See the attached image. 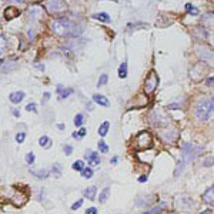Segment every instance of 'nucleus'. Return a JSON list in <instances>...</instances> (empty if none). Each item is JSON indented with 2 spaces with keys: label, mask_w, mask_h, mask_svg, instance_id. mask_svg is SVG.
I'll return each mask as SVG.
<instances>
[{
  "label": "nucleus",
  "mask_w": 214,
  "mask_h": 214,
  "mask_svg": "<svg viewBox=\"0 0 214 214\" xmlns=\"http://www.w3.org/2000/svg\"><path fill=\"white\" fill-rule=\"evenodd\" d=\"M50 29L56 36L59 37H74L81 33V29H79L77 24L67 19H56L50 23Z\"/></svg>",
  "instance_id": "f257e3e1"
},
{
  "label": "nucleus",
  "mask_w": 214,
  "mask_h": 214,
  "mask_svg": "<svg viewBox=\"0 0 214 214\" xmlns=\"http://www.w3.org/2000/svg\"><path fill=\"white\" fill-rule=\"evenodd\" d=\"M181 150H183V153H181V160L178 161V166L176 167V171H174L176 177H178V173L183 171L184 166H187L188 163H191V161L196 158V156H197L198 151L201 150V147H196V146L191 143H183Z\"/></svg>",
  "instance_id": "f03ea898"
},
{
  "label": "nucleus",
  "mask_w": 214,
  "mask_h": 214,
  "mask_svg": "<svg viewBox=\"0 0 214 214\" xmlns=\"http://www.w3.org/2000/svg\"><path fill=\"white\" fill-rule=\"evenodd\" d=\"M196 53L200 57V60L206 63L207 66L214 67V49L207 44H198L196 47Z\"/></svg>",
  "instance_id": "7ed1b4c3"
},
{
  "label": "nucleus",
  "mask_w": 214,
  "mask_h": 214,
  "mask_svg": "<svg viewBox=\"0 0 214 214\" xmlns=\"http://www.w3.org/2000/svg\"><path fill=\"white\" fill-rule=\"evenodd\" d=\"M174 207L177 208L178 211L190 213V211H193L194 208L197 207V204L191 197L181 194V196H176V198H174Z\"/></svg>",
  "instance_id": "20e7f679"
},
{
  "label": "nucleus",
  "mask_w": 214,
  "mask_h": 214,
  "mask_svg": "<svg viewBox=\"0 0 214 214\" xmlns=\"http://www.w3.org/2000/svg\"><path fill=\"white\" fill-rule=\"evenodd\" d=\"M194 116H196V119H198L200 121H208L211 119L210 117V107H208L207 99L200 101V103L196 106V109H194Z\"/></svg>",
  "instance_id": "39448f33"
},
{
  "label": "nucleus",
  "mask_w": 214,
  "mask_h": 214,
  "mask_svg": "<svg viewBox=\"0 0 214 214\" xmlns=\"http://www.w3.org/2000/svg\"><path fill=\"white\" fill-rule=\"evenodd\" d=\"M136 147L139 150H147L153 146V137H151V134L148 131H140L137 134V137H136Z\"/></svg>",
  "instance_id": "423d86ee"
},
{
  "label": "nucleus",
  "mask_w": 214,
  "mask_h": 214,
  "mask_svg": "<svg viewBox=\"0 0 214 214\" xmlns=\"http://www.w3.org/2000/svg\"><path fill=\"white\" fill-rule=\"evenodd\" d=\"M46 9L51 14H60L67 10V4L64 0H47Z\"/></svg>",
  "instance_id": "0eeeda50"
},
{
  "label": "nucleus",
  "mask_w": 214,
  "mask_h": 214,
  "mask_svg": "<svg viewBox=\"0 0 214 214\" xmlns=\"http://www.w3.org/2000/svg\"><path fill=\"white\" fill-rule=\"evenodd\" d=\"M150 121L156 127H163L168 124V117H166L161 110H153L150 113Z\"/></svg>",
  "instance_id": "6e6552de"
},
{
  "label": "nucleus",
  "mask_w": 214,
  "mask_h": 214,
  "mask_svg": "<svg viewBox=\"0 0 214 214\" xmlns=\"http://www.w3.org/2000/svg\"><path fill=\"white\" fill-rule=\"evenodd\" d=\"M157 84H158V77L156 74V71H150V74L144 80V91L147 94H151L157 89Z\"/></svg>",
  "instance_id": "1a4fd4ad"
},
{
  "label": "nucleus",
  "mask_w": 214,
  "mask_h": 214,
  "mask_svg": "<svg viewBox=\"0 0 214 214\" xmlns=\"http://www.w3.org/2000/svg\"><path fill=\"white\" fill-rule=\"evenodd\" d=\"M160 136L166 143H174V141L177 140V130H161L160 131Z\"/></svg>",
  "instance_id": "9d476101"
},
{
  "label": "nucleus",
  "mask_w": 214,
  "mask_h": 214,
  "mask_svg": "<svg viewBox=\"0 0 214 214\" xmlns=\"http://www.w3.org/2000/svg\"><path fill=\"white\" fill-rule=\"evenodd\" d=\"M84 158L89 161V164H90V166H97V164H100V161H101L99 153H96V151H86Z\"/></svg>",
  "instance_id": "9b49d317"
},
{
  "label": "nucleus",
  "mask_w": 214,
  "mask_h": 214,
  "mask_svg": "<svg viewBox=\"0 0 214 214\" xmlns=\"http://www.w3.org/2000/svg\"><path fill=\"white\" fill-rule=\"evenodd\" d=\"M203 201L214 207V184L211 186L210 188H207V191L203 194Z\"/></svg>",
  "instance_id": "f8f14e48"
},
{
  "label": "nucleus",
  "mask_w": 214,
  "mask_h": 214,
  "mask_svg": "<svg viewBox=\"0 0 214 214\" xmlns=\"http://www.w3.org/2000/svg\"><path fill=\"white\" fill-rule=\"evenodd\" d=\"M93 101L96 104L103 106V107H109V106H110V101L107 100V97L103 96V94H94V96H93Z\"/></svg>",
  "instance_id": "ddd939ff"
},
{
  "label": "nucleus",
  "mask_w": 214,
  "mask_h": 214,
  "mask_svg": "<svg viewBox=\"0 0 214 214\" xmlns=\"http://www.w3.org/2000/svg\"><path fill=\"white\" fill-rule=\"evenodd\" d=\"M16 16H20V12H19V9H16V7L13 6H9L4 10V17H6L7 20H10V19H13V17Z\"/></svg>",
  "instance_id": "4468645a"
},
{
  "label": "nucleus",
  "mask_w": 214,
  "mask_h": 214,
  "mask_svg": "<svg viewBox=\"0 0 214 214\" xmlns=\"http://www.w3.org/2000/svg\"><path fill=\"white\" fill-rule=\"evenodd\" d=\"M24 201H26V194H23V193H16L13 196V198H12V203H13L14 206H17V207L23 206Z\"/></svg>",
  "instance_id": "2eb2a0df"
},
{
  "label": "nucleus",
  "mask_w": 214,
  "mask_h": 214,
  "mask_svg": "<svg viewBox=\"0 0 214 214\" xmlns=\"http://www.w3.org/2000/svg\"><path fill=\"white\" fill-rule=\"evenodd\" d=\"M166 207H167V203L161 201V203H158L157 206H154L151 210L146 211V213H141V214H158V213H161L163 210H166Z\"/></svg>",
  "instance_id": "dca6fc26"
},
{
  "label": "nucleus",
  "mask_w": 214,
  "mask_h": 214,
  "mask_svg": "<svg viewBox=\"0 0 214 214\" xmlns=\"http://www.w3.org/2000/svg\"><path fill=\"white\" fill-rule=\"evenodd\" d=\"M96 194H97V187L96 186H91V187H87L86 190L83 191V196L89 200H94L96 198Z\"/></svg>",
  "instance_id": "f3484780"
},
{
  "label": "nucleus",
  "mask_w": 214,
  "mask_h": 214,
  "mask_svg": "<svg viewBox=\"0 0 214 214\" xmlns=\"http://www.w3.org/2000/svg\"><path fill=\"white\" fill-rule=\"evenodd\" d=\"M9 99H10L12 103L17 104V103H20V101L24 99V93H23V91H14V93H12L10 96H9Z\"/></svg>",
  "instance_id": "a211bd4d"
},
{
  "label": "nucleus",
  "mask_w": 214,
  "mask_h": 214,
  "mask_svg": "<svg viewBox=\"0 0 214 214\" xmlns=\"http://www.w3.org/2000/svg\"><path fill=\"white\" fill-rule=\"evenodd\" d=\"M93 19H96V20H100V22H104V23H110V16L107 13H104V12H101V13H94L93 16Z\"/></svg>",
  "instance_id": "6ab92c4d"
},
{
  "label": "nucleus",
  "mask_w": 214,
  "mask_h": 214,
  "mask_svg": "<svg viewBox=\"0 0 214 214\" xmlns=\"http://www.w3.org/2000/svg\"><path fill=\"white\" fill-rule=\"evenodd\" d=\"M30 14L34 17V19H39V17H41L43 16V9L41 7H39V6H33V7H30Z\"/></svg>",
  "instance_id": "aec40b11"
},
{
  "label": "nucleus",
  "mask_w": 214,
  "mask_h": 214,
  "mask_svg": "<svg viewBox=\"0 0 214 214\" xmlns=\"http://www.w3.org/2000/svg\"><path fill=\"white\" fill-rule=\"evenodd\" d=\"M39 144H40L43 148H50L51 147V140L47 136H41L40 139H39Z\"/></svg>",
  "instance_id": "412c9836"
},
{
  "label": "nucleus",
  "mask_w": 214,
  "mask_h": 214,
  "mask_svg": "<svg viewBox=\"0 0 214 214\" xmlns=\"http://www.w3.org/2000/svg\"><path fill=\"white\" fill-rule=\"evenodd\" d=\"M119 77L120 79H126L127 77V61H123L119 67Z\"/></svg>",
  "instance_id": "4be33fe9"
},
{
  "label": "nucleus",
  "mask_w": 214,
  "mask_h": 214,
  "mask_svg": "<svg viewBox=\"0 0 214 214\" xmlns=\"http://www.w3.org/2000/svg\"><path fill=\"white\" fill-rule=\"evenodd\" d=\"M154 200H156V197H154V196H148V197H144L143 201L137 200V201H136V204H137V206H140V207H144V206H148L150 203H153Z\"/></svg>",
  "instance_id": "5701e85b"
},
{
  "label": "nucleus",
  "mask_w": 214,
  "mask_h": 214,
  "mask_svg": "<svg viewBox=\"0 0 214 214\" xmlns=\"http://www.w3.org/2000/svg\"><path fill=\"white\" fill-rule=\"evenodd\" d=\"M109 129H110V123H109V121H104V123H101V126L99 127V134H100L101 137H104V136L109 133Z\"/></svg>",
  "instance_id": "b1692460"
},
{
  "label": "nucleus",
  "mask_w": 214,
  "mask_h": 214,
  "mask_svg": "<svg viewBox=\"0 0 214 214\" xmlns=\"http://www.w3.org/2000/svg\"><path fill=\"white\" fill-rule=\"evenodd\" d=\"M109 196H110V187H106V188H104V190L100 193L99 201H100V203H106L107 198H109Z\"/></svg>",
  "instance_id": "393cba45"
},
{
  "label": "nucleus",
  "mask_w": 214,
  "mask_h": 214,
  "mask_svg": "<svg viewBox=\"0 0 214 214\" xmlns=\"http://www.w3.org/2000/svg\"><path fill=\"white\" fill-rule=\"evenodd\" d=\"M30 171H32V174H34L37 178H47V177H49V171H47V170L36 171V170H32V168H30Z\"/></svg>",
  "instance_id": "a878e982"
},
{
  "label": "nucleus",
  "mask_w": 214,
  "mask_h": 214,
  "mask_svg": "<svg viewBox=\"0 0 214 214\" xmlns=\"http://www.w3.org/2000/svg\"><path fill=\"white\" fill-rule=\"evenodd\" d=\"M83 123H84V114L83 113L76 114V117H74V126H76V127H80Z\"/></svg>",
  "instance_id": "bb28decb"
},
{
  "label": "nucleus",
  "mask_w": 214,
  "mask_h": 214,
  "mask_svg": "<svg viewBox=\"0 0 214 214\" xmlns=\"http://www.w3.org/2000/svg\"><path fill=\"white\" fill-rule=\"evenodd\" d=\"M71 167H73V170L80 171V173H81V171H83V168H84V161L83 160H76Z\"/></svg>",
  "instance_id": "cd10ccee"
},
{
  "label": "nucleus",
  "mask_w": 214,
  "mask_h": 214,
  "mask_svg": "<svg viewBox=\"0 0 214 214\" xmlns=\"http://www.w3.org/2000/svg\"><path fill=\"white\" fill-rule=\"evenodd\" d=\"M186 10H187V13H190L191 16H197V14H198V9H197V7H194L191 3L186 4Z\"/></svg>",
  "instance_id": "c85d7f7f"
},
{
  "label": "nucleus",
  "mask_w": 214,
  "mask_h": 214,
  "mask_svg": "<svg viewBox=\"0 0 214 214\" xmlns=\"http://www.w3.org/2000/svg\"><path fill=\"white\" fill-rule=\"evenodd\" d=\"M81 176H83L84 178H91L93 177V170H91L90 167H84L83 171H81Z\"/></svg>",
  "instance_id": "c756f323"
},
{
  "label": "nucleus",
  "mask_w": 214,
  "mask_h": 214,
  "mask_svg": "<svg viewBox=\"0 0 214 214\" xmlns=\"http://www.w3.org/2000/svg\"><path fill=\"white\" fill-rule=\"evenodd\" d=\"M107 81H109V76H107L106 73H103L100 77H99V81H97V86H104V84H107Z\"/></svg>",
  "instance_id": "7c9ffc66"
},
{
  "label": "nucleus",
  "mask_w": 214,
  "mask_h": 214,
  "mask_svg": "<svg viewBox=\"0 0 214 214\" xmlns=\"http://www.w3.org/2000/svg\"><path fill=\"white\" fill-rule=\"evenodd\" d=\"M99 150H100V153H107L109 151V146L106 144V141L103 140L99 141Z\"/></svg>",
  "instance_id": "2f4dec72"
},
{
  "label": "nucleus",
  "mask_w": 214,
  "mask_h": 214,
  "mask_svg": "<svg viewBox=\"0 0 214 214\" xmlns=\"http://www.w3.org/2000/svg\"><path fill=\"white\" fill-rule=\"evenodd\" d=\"M214 164V157H206L203 160V166L204 167H211Z\"/></svg>",
  "instance_id": "473e14b6"
},
{
  "label": "nucleus",
  "mask_w": 214,
  "mask_h": 214,
  "mask_svg": "<svg viewBox=\"0 0 214 214\" xmlns=\"http://www.w3.org/2000/svg\"><path fill=\"white\" fill-rule=\"evenodd\" d=\"M6 46H7V41H6V39H4L3 36H0V54L3 53L4 51V49H6Z\"/></svg>",
  "instance_id": "72a5a7b5"
},
{
  "label": "nucleus",
  "mask_w": 214,
  "mask_h": 214,
  "mask_svg": "<svg viewBox=\"0 0 214 214\" xmlns=\"http://www.w3.org/2000/svg\"><path fill=\"white\" fill-rule=\"evenodd\" d=\"M34 160H36V156H34L33 153H27V156H26V163L27 164H33Z\"/></svg>",
  "instance_id": "f704fd0d"
},
{
  "label": "nucleus",
  "mask_w": 214,
  "mask_h": 214,
  "mask_svg": "<svg viewBox=\"0 0 214 214\" xmlns=\"http://www.w3.org/2000/svg\"><path fill=\"white\" fill-rule=\"evenodd\" d=\"M71 93H73V89H63V91L60 93V97L61 99H66V97H69Z\"/></svg>",
  "instance_id": "c9c22d12"
},
{
  "label": "nucleus",
  "mask_w": 214,
  "mask_h": 214,
  "mask_svg": "<svg viewBox=\"0 0 214 214\" xmlns=\"http://www.w3.org/2000/svg\"><path fill=\"white\" fill-rule=\"evenodd\" d=\"M24 139H26V134L24 133H17L16 134V141L17 143H23Z\"/></svg>",
  "instance_id": "e433bc0d"
},
{
  "label": "nucleus",
  "mask_w": 214,
  "mask_h": 214,
  "mask_svg": "<svg viewBox=\"0 0 214 214\" xmlns=\"http://www.w3.org/2000/svg\"><path fill=\"white\" fill-rule=\"evenodd\" d=\"M26 110H27V111H34V113H36V111H37L36 103H29V104L26 106Z\"/></svg>",
  "instance_id": "4c0bfd02"
},
{
  "label": "nucleus",
  "mask_w": 214,
  "mask_h": 214,
  "mask_svg": "<svg viewBox=\"0 0 214 214\" xmlns=\"http://www.w3.org/2000/svg\"><path fill=\"white\" fill-rule=\"evenodd\" d=\"M81 204H83V198H80V200H77L76 203L71 206V210H77L79 207H81Z\"/></svg>",
  "instance_id": "58836bf2"
},
{
  "label": "nucleus",
  "mask_w": 214,
  "mask_h": 214,
  "mask_svg": "<svg viewBox=\"0 0 214 214\" xmlns=\"http://www.w3.org/2000/svg\"><path fill=\"white\" fill-rule=\"evenodd\" d=\"M64 153H66L67 156H70V154L73 153V147H71L70 144H66V146H64Z\"/></svg>",
  "instance_id": "ea45409f"
},
{
  "label": "nucleus",
  "mask_w": 214,
  "mask_h": 214,
  "mask_svg": "<svg viewBox=\"0 0 214 214\" xmlns=\"http://www.w3.org/2000/svg\"><path fill=\"white\" fill-rule=\"evenodd\" d=\"M86 214H97V208L96 207H90L86 210Z\"/></svg>",
  "instance_id": "a19ab883"
},
{
  "label": "nucleus",
  "mask_w": 214,
  "mask_h": 214,
  "mask_svg": "<svg viewBox=\"0 0 214 214\" xmlns=\"http://www.w3.org/2000/svg\"><path fill=\"white\" fill-rule=\"evenodd\" d=\"M49 99H50V93H44V99L41 100V104L47 103V101H49Z\"/></svg>",
  "instance_id": "79ce46f5"
},
{
  "label": "nucleus",
  "mask_w": 214,
  "mask_h": 214,
  "mask_svg": "<svg viewBox=\"0 0 214 214\" xmlns=\"http://www.w3.org/2000/svg\"><path fill=\"white\" fill-rule=\"evenodd\" d=\"M86 133H87L86 129H80V131H79V139L84 137V136H86Z\"/></svg>",
  "instance_id": "37998d69"
},
{
  "label": "nucleus",
  "mask_w": 214,
  "mask_h": 214,
  "mask_svg": "<svg viewBox=\"0 0 214 214\" xmlns=\"http://www.w3.org/2000/svg\"><path fill=\"white\" fill-rule=\"evenodd\" d=\"M147 180H148L147 176H140V177H139V181H140V183H146Z\"/></svg>",
  "instance_id": "c03bdc74"
},
{
  "label": "nucleus",
  "mask_w": 214,
  "mask_h": 214,
  "mask_svg": "<svg viewBox=\"0 0 214 214\" xmlns=\"http://www.w3.org/2000/svg\"><path fill=\"white\" fill-rule=\"evenodd\" d=\"M53 173H56L57 176H60V167H59V166H54V167H53Z\"/></svg>",
  "instance_id": "a18cd8bd"
},
{
  "label": "nucleus",
  "mask_w": 214,
  "mask_h": 214,
  "mask_svg": "<svg viewBox=\"0 0 214 214\" xmlns=\"http://www.w3.org/2000/svg\"><path fill=\"white\" fill-rule=\"evenodd\" d=\"M207 86H214V76L207 79Z\"/></svg>",
  "instance_id": "49530a36"
},
{
  "label": "nucleus",
  "mask_w": 214,
  "mask_h": 214,
  "mask_svg": "<svg viewBox=\"0 0 214 214\" xmlns=\"http://www.w3.org/2000/svg\"><path fill=\"white\" fill-rule=\"evenodd\" d=\"M27 36H29L32 40H33V39H34V32L32 30V29H29V32H27Z\"/></svg>",
  "instance_id": "de8ad7c7"
},
{
  "label": "nucleus",
  "mask_w": 214,
  "mask_h": 214,
  "mask_svg": "<svg viewBox=\"0 0 214 214\" xmlns=\"http://www.w3.org/2000/svg\"><path fill=\"white\" fill-rule=\"evenodd\" d=\"M168 109H171V110H173V109H180V106H178V104H168Z\"/></svg>",
  "instance_id": "09e8293b"
},
{
  "label": "nucleus",
  "mask_w": 214,
  "mask_h": 214,
  "mask_svg": "<svg viewBox=\"0 0 214 214\" xmlns=\"http://www.w3.org/2000/svg\"><path fill=\"white\" fill-rule=\"evenodd\" d=\"M200 214H214V211L213 210H206V211H203V213H200Z\"/></svg>",
  "instance_id": "8fccbe9b"
},
{
  "label": "nucleus",
  "mask_w": 214,
  "mask_h": 214,
  "mask_svg": "<svg viewBox=\"0 0 214 214\" xmlns=\"http://www.w3.org/2000/svg\"><path fill=\"white\" fill-rule=\"evenodd\" d=\"M13 114H14V116H16V117H19V116H20V111H19V110H16V109H14V110H13Z\"/></svg>",
  "instance_id": "3c124183"
},
{
  "label": "nucleus",
  "mask_w": 214,
  "mask_h": 214,
  "mask_svg": "<svg viewBox=\"0 0 214 214\" xmlns=\"http://www.w3.org/2000/svg\"><path fill=\"white\" fill-rule=\"evenodd\" d=\"M63 89H64L63 86H57V93H61V91H63Z\"/></svg>",
  "instance_id": "603ef678"
},
{
  "label": "nucleus",
  "mask_w": 214,
  "mask_h": 214,
  "mask_svg": "<svg viewBox=\"0 0 214 214\" xmlns=\"http://www.w3.org/2000/svg\"><path fill=\"white\" fill-rule=\"evenodd\" d=\"M117 161H119V157H113V158H111V164H116Z\"/></svg>",
  "instance_id": "864d4df0"
},
{
  "label": "nucleus",
  "mask_w": 214,
  "mask_h": 214,
  "mask_svg": "<svg viewBox=\"0 0 214 214\" xmlns=\"http://www.w3.org/2000/svg\"><path fill=\"white\" fill-rule=\"evenodd\" d=\"M57 129L59 130H64V124H57Z\"/></svg>",
  "instance_id": "5fc2aeb1"
},
{
  "label": "nucleus",
  "mask_w": 214,
  "mask_h": 214,
  "mask_svg": "<svg viewBox=\"0 0 214 214\" xmlns=\"http://www.w3.org/2000/svg\"><path fill=\"white\" fill-rule=\"evenodd\" d=\"M71 136H73V137H74V139H79V133H77V131H74V133H73V134H71Z\"/></svg>",
  "instance_id": "6e6d98bb"
},
{
  "label": "nucleus",
  "mask_w": 214,
  "mask_h": 214,
  "mask_svg": "<svg viewBox=\"0 0 214 214\" xmlns=\"http://www.w3.org/2000/svg\"><path fill=\"white\" fill-rule=\"evenodd\" d=\"M163 214H176V213H163Z\"/></svg>",
  "instance_id": "4d7b16f0"
},
{
  "label": "nucleus",
  "mask_w": 214,
  "mask_h": 214,
  "mask_svg": "<svg viewBox=\"0 0 214 214\" xmlns=\"http://www.w3.org/2000/svg\"><path fill=\"white\" fill-rule=\"evenodd\" d=\"M2 64H3V60H0V66H2Z\"/></svg>",
  "instance_id": "13d9d810"
},
{
  "label": "nucleus",
  "mask_w": 214,
  "mask_h": 214,
  "mask_svg": "<svg viewBox=\"0 0 214 214\" xmlns=\"http://www.w3.org/2000/svg\"><path fill=\"white\" fill-rule=\"evenodd\" d=\"M17 2H23V0H17Z\"/></svg>",
  "instance_id": "bf43d9fd"
},
{
  "label": "nucleus",
  "mask_w": 214,
  "mask_h": 214,
  "mask_svg": "<svg viewBox=\"0 0 214 214\" xmlns=\"http://www.w3.org/2000/svg\"><path fill=\"white\" fill-rule=\"evenodd\" d=\"M113 2H116V0H113Z\"/></svg>",
  "instance_id": "052dcab7"
}]
</instances>
